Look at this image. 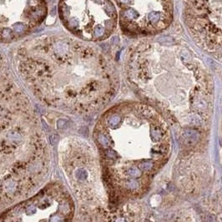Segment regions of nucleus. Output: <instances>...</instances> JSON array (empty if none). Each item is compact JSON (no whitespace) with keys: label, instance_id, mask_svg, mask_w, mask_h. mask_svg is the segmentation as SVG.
I'll list each match as a JSON object with an SVG mask.
<instances>
[{"label":"nucleus","instance_id":"obj_2","mask_svg":"<svg viewBox=\"0 0 222 222\" xmlns=\"http://www.w3.org/2000/svg\"><path fill=\"white\" fill-rule=\"evenodd\" d=\"M58 14L66 32L92 43L109 38L119 21L111 0H59Z\"/></svg>","mask_w":222,"mask_h":222},{"label":"nucleus","instance_id":"obj_4","mask_svg":"<svg viewBox=\"0 0 222 222\" xmlns=\"http://www.w3.org/2000/svg\"><path fill=\"white\" fill-rule=\"evenodd\" d=\"M125 33L149 34L164 30L172 19V0H114Z\"/></svg>","mask_w":222,"mask_h":222},{"label":"nucleus","instance_id":"obj_5","mask_svg":"<svg viewBox=\"0 0 222 222\" xmlns=\"http://www.w3.org/2000/svg\"><path fill=\"white\" fill-rule=\"evenodd\" d=\"M152 166H153V164H152V163H150V162H146V163L142 164L141 168L145 169V170H149L150 168H152Z\"/></svg>","mask_w":222,"mask_h":222},{"label":"nucleus","instance_id":"obj_3","mask_svg":"<svg viewBox=\"0 0 222 222\" xmlns=\"http://www.w3.org/2000/svg\"><path fill=\"white\" fill-rule=\"evenodd\" d=\"M48 12L47 0H0V44L15 45L31 36Z\"/></svg>","mask_w":222,"mask_h":222},{"label":"nucleus","instance_id":"obj_1","mask_svg":"<svg viewBox=\"0 0 222 222\" xmlns=\"http://www.w3.org/2000/svg\"><path fill=\"white\" fill-rule=\"evenodd\" d=\"M21 84L37 99L76 114L93 112L119 85L114 61L96 43L69 33H45L17 43L9 53Z\"/></svg>","mask_w":222,"mask_h":222}]
</instances>
